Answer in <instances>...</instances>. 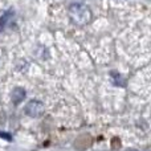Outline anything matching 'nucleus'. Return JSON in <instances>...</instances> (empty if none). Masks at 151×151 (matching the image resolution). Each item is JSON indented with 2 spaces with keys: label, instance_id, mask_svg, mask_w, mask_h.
<instances>
[{
  "label": "nucleus",
  "instance_id": "obj_1",
  "mask_svg": "<svg viewBox=\"0 0 151 151\" xmlns=\"http://www.w3.org/2000/svg\"><path fill=\"white\" fill-rule=\"evenodd\" d=\"M68 16L76 27H85L86 24L90 21L91 12L88 5L77 3V4H72L70 7H69Z\"/></svg>",
  "mask_w": 151,
  "mask_h": 151
},
{
  "label": "nucleus",
  "instance_id": "obj_3",
  "mask_svg": "<svg viewBox=\"0 0 151 151\" xmlns=\"http://www.w3.org/2000/svg\"><path fill=\"white\" fill-rule=\"evenodd\" d=\"M25 98V90L21 88H17L13 90V94H12V99L15 104H20L23 99Z\"/></svg>",
  "mask_w": 151,
  "mask_h": 151
},
{
  "label": "nucleus",
  "instance_id": "obj_2",
  "mask_svg": "<svg viewBox=\"0 0 151 151\" xmlns=\"http://www.w3.org/2000/svg\"><path fill=\"white\" fill-rule=\"evenodd\" d=\"M45 111V105L41 101H37V99H32L28 104L25 105V113L29 117H40L41 114H44Z\"/></svg>",
  "mask_w": 151,
  "mask_h": 151
}]
</instances>
